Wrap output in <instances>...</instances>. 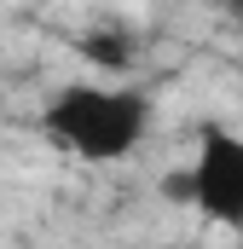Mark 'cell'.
<instances>
[{
    "mask_svg": "<svg viewBox=\"0 0 243 249\" xmlns=\"http://www.w3.org/2000/svg\"><path fill=\"white\" fill-rule=\"evenodd\" d=\"M41 127L75 151L81 162H122L145 145L151 133V99L139 87H99V81H69L47 99Z\"/></svg>",
    "mask_w": 243,
    "mask_h": 249,
    "instance_id": "1",
    "label": "cell"
},
{
    "mask_svg": "<svg viewBox=\"0 0 243 249\" xmlns=\"http://www.w3.org/2000/svg\"><path fill=\"white\" fill-rule=\"evenodd\" d=\"M185 186H191V209L203 220H214L226 232H243V133L208 122L197 133Z\"/></svg>",
    "mask_w": 243,
    "mask_h": 249,
    "instance_id": "2",
    "label": "cell"
},
{
    "mask_svg": "<svg viewBox=\"0 0 243 249\" xmlns=\"http://www.w3.org/2000/svg\"><path fill=\"white\" fill-rule=\"evenodd\" d=\"M75 53L87 64H99V70H127V64L139 58V35H127L122 23H104V29H87L75 41Z\"/></svg>",
    "mask_w": 243,
    "mask_h": 249,
    "instance_id": "3",
    "label": "cell"
},
{
    "mask_svg": "<svg viewBox=\"0 0 243 249\" xmlns=\"http://www.w3.org/2000/svg\"><path fill=\"white\" fill-rule=\"evenodd\" d=\"M226 12H232V23L243 29V0H226Z\"/></svg>",
    "mask_w": 243,
    "mask_h": 249,
    "instance_id": "4",
    "label": "cell"
}]
</instances>
